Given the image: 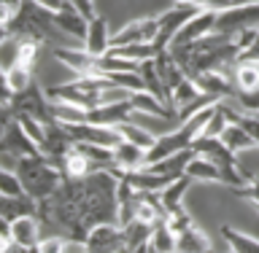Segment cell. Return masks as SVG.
<instances>
[{"label":"cell","instance_id":"6da1fadb","mask_svg":"<svg viewBox=\"0 0 259 253\" xmlns=\"http://www.w3.org/2000/svg\"><path fill=\"white\" fill-rule=\"evenodd\" d=\"M119 178L108 170L84 175V178H65L62 186L52 197L38 202V216L46 229L68 240L87 242L89 232L100 224H116L119 218Z\"/></svg>","mask_w":259,"mask_h":253},{"label":"cell","instance_id":"7a4b0ae2","mask_svg":"<svg viewBox=\"0 0 259 253\" xmlns=\"http://www.w3.org/2000/svg\"><path fill=\"white\" fill-rule=\"evenodd\" d=\"M170 52L186 76L197 78L202 73H227L230 65H238L243 48L235 40V35L213 32V35L192 40V43H176L170 46Z\"/></svg>","mask_w":259,"mask_h":253},{"label":"cell","instance_id":"3957f363","mask_svg":"<svg viewBox=\"0 0 259 253\" xmlns=\"http://www.w3.org/2000/svg\"><path fill=\"white\" fill-rule=\"evenodd\" d=\"M57 32L62 30L57 27L54 14L44 11L35 0H27V3H22V11L16 14V19L8 27H0V38H3V43H8V40L44 43V40H57Z\"/></svg>","mask_w":259,"mask_h":253},{"label":"cell","instance_id":"277c9868","mask_svg":"<svg viewBox=\"0 0 259 253\" xmlns=\"http://www.w3.org/2000/svg\"><path fill=\"white\" fill-rule=\"evenodd\" d=\"M16 175H19L24 191L38 202L52 197L65 181L62 170L46 157H22L16 162Z\"/></svg>","mask_w":259,"mask_h":253},{"label":"cell","instance_id":"5b68a950","mask_svg":"<svg viewBox=\"0 0 259 253\" xmlns=\"http://www.w3.org/2000/svg\"><path fill=\"white\" fill-rule=\"evenodd\" d=\"M62 127L76 143H92V145H103V148H116L124 140L119 129L97 127V124H89V121H62Z\"/></svg>","mask_w":259,"mask_h":253},{"label":"cell","instance_id":"8992f818","mask_svg":"<svg viewBox=\"0 0 259 253\" xmlns=\"http://www.w3.org/2000/svg\"><path fill=\"white\" fill-rule=\"evenodd\" d=\"M0 151H8L14 157H44L38 148V143L27 135V129L22 127V121L11 116L3 119V135H0Z\"/></svg>","mask_w":259,"mask_h":253},{"label":"cell","instance_id":"52a82bcc","mask_svg":"<svg viewBox=\"0 0 259 253\" xmlns=\"http://www.w3.org/2000/svg\"><path fill=\"white\" fill-rule=\"evenodd\" d=\"M200 14V8H194V6H173V8H167V11H162L157 14L159 16V35H157V48L162 52V48H170L173 46V40L176 35L184 30V24L192 19V16H197Z\"/></svg>","mask_w":259,"mask_h":253},{"label":"cell","instance_id":"ba28073f","mask_svg":"<svg viewBox=\"0 0 259 253\" xmlns=\"http://www.w3.org/2000/svg\"><path fill=\"white\" fill-rule=\"evenodd\" d=\"M157 35H159V16H143V19L127 22L119 32H113L111 35V48L130 46V43H154Z\"/></svg>","mask_w":259,"mask_h":253},{"label":"cell","instance_id":"9c48e42d","mask_svg":"<svg viewBox=\"0 0 259 253\" xmlns=\"http://www.w3.org/2000/svg\"><path fill=\"white\" fill-rule=\"evenodd\" d=\"M194 132L189 127H178L173 129V132H167V135H159L157 137V143L149 148V159H146V165H154V162H159V159H165V157H173V154L178 151H186V148H192L194 145Z\"/></svg>","mask_w":259,"mask_h":253},{"label":"cell","instance_id":"30bf717a","mask_svg":"<svg viewBox=\"0 0 259 253\" xmlns=\"http://www.w3.org/2000/svg\"><path fill=\"white\" fill-rule=\"evenodd\" d=\"M124 250V229L119 224H100L89 232L87 253H121Z\"/></svg>","mask_w":259,"mask_h":253},{"label":"cell","instance_id":"8fae6325","mask_svg":"<svg viewBox=\"0 0 259 253\" xmlns=\"http://www.w3.org/2000/svg\"><path fill=\"white\" fill-rule=\"evenodd\" d=\"M135 111L133 100H116V103H108V105H100V108H92L84 113V121L89 124H97V127H113L116 129L119 124H124L130 119V113Z\"/></svg>","mask_w":259,"mask_h":253},{"label":"cell","instance_id":"7c38bea8","mask_svg":"<svg viewBox=\"0 0 259 253\" xmlns=\"http://www.w3.org/2000/svg\"><path fill=\"white\" fill-rule=\"evenodd\" d=\"M54 57L62 65H68L70 70H76V76H103V73H100V57H92L87 48L57 46Z\"/></svg>","mask_w":259,"mask_h":253},{"label":"cell","instance_id":"4fadbf2b","mask_svg":"<svg viewBox=\"0 0 259 253\" xmlns=\"http://www.w3.org/2000/svg\"><path fill=\"white\" fill-rule=\"evenodd\" d=\"M197 157V148H186V151H178L173 154V157H165L159 162H154V165H146V170L149 173H157V175H165L170 178V181H176V178H184L186 170H189V162Z\"/></svg>","mask_w":259,"mask_h":253},{"label":"cell","instance_id":"5bb4252c","mask_svg":"<svg viewBox=\"0 0 259 253\" xmlns=\"http://www.w3.org/2000/svg\"><path fill=\"white\" fill-rule=\"evenodd\" d=\"M24 216H38V199H32L30 194H22V197L0 194V221L14 224Z\"/></svg>","mask_w":259,"mask_h":253},{"label":"cell","instance_id":"9a60e30c","mask_svg":"<svg viewBox=\"0 0 259 253\" xmlns=\"http://www.w3.org/2000/svg\"><path fill=\"white\" fill-rule=\"evenodd\" d=\"M216 16H219V11H200L197 16H192V19L184 24V30L176 35L173 46H176V43H192V40H197V38L213 35Z\"/></svg>","mask_w":259,"mask_h":253},{"label":"cell","instance_id":"2e32d148","mask_svg":"<svg viewBox=\"0 0 259 253\" xmlns=\"http://www.w3.org/2000/svg\"><path fill=\"white\" fill-rule=\"evenodd\" d=\"M54 22H57V27L62 30V35L76 38V40H81V43H84L87 35H89V19L73 3L65 8V11L54 14Z\"/></svg>","mask_w":259,"mask_h":253},{"label":"cell","instance_id":"e0dca14e","mask_svg":"<svg viewBox=\"0 0 259 253\" xmlns=\"http://www.w3.org/2000/svg\"><path fill=\"white\" fill-rule=\"evenodd\" d=\"M92 57H105L111 48V32H108V19L103 14H97L95 19H89V35L84 40V46Z\"/></svg>","mask_w":259,"mask_h":253},{"label":"cell","instance_id":"ac0fdd59","mask_svg":"<svg viewBox=\"0 0 259 253\" xmlns=\"http://www.w3.org/2000/svg\"><path fill=\"white\" fill-rule=\"evenodd\" d=\"M57 167L62 170V175H65V178H84V175L100 173V170L95 167V162L78 148V143H73V148L65 154L60 162H57Z\"/></svg>","mask_w":259,"mask_h":253},{"label":"cell","instance_id":"d6986e66","mask_svg":"<svg viewBox=\"0 0 259 253\" xmlns=\"http://www.w3.org/2000/svg\"><path fill=\"white\" fill-rule=\"evenodd\" d=\"M192 81L197 84L200 92L213 94L216 100H232V97H235V89H238L230 78H227V73H202V76L192 78Z\"/></svg>","mask_w":259,"mask_h":253},{"label":"cell","instance_id":"ffe728a7","mask_svg":"<svg viewBox=\"0 0 259 253\" xmlns=\"http://www.w3.org/2000/svg\"><path fill=\"white\" fill-rule=\"evenodd\" d=\"M146 159H149V151L141 148V145H135V143L121 140L116 148H113V165L121 167V170H127V173H133V170H143Z\"/></svg>","mask_w":259,"mask_h":253},{"label":"cell","instance_id":"44dd1931","mask_svg":"<svg viewBox=\"0 0 259 253\" xmlns=\"http://www.w3.org/2000/svg\"><path fill=\"white\" fill-rule=\"evenodd\" d=\"M130 100H133L135 111H141V113H149V116H157V119H178L170 105H165L159 97H154L151 92H146V89H141V92H130Z\"/></svg>","mask_w":259,"mask_h":253},{"label":"cell","instance_id":"7402d4cb","mask_svg":"<svg viewBox=\"0 0 259 253\" xmlns=\"http://www.w3.org/2000/svg\"><path fill=\"white\" fill-rule=\"evenodd\" d=\"M8 43H14V57H11V60H6L3 68H24V70L35 73L40 43H35V40H8Z\"/></svg>","mask_w":259,"mask_h":253},{"label":"cell","instance_id":"603a6c76","mask_svg":"<svg viewBox=\"0 0 259 253\" xmlns=\"http://www.w3.org/2000/svg\"><path fill=\"white\" fill-rule=\"evenodd\" d=\"M124 173V178L130 183H133V189L135 191H154V194H159L162 189H167L170 183V178H165V175H157V173H149V170H133V173H127V170H121Z\"/></svg>","mask_w":259,"mask_h":253},{"label":"cell","instance_id":"cb8c5ba5","mask_svg":"<svg viewBox=\"0 0 259 253\" xmlns=\"http://www.w3.org/2000/svg\"><path fill=\"white\" fill-rule=\"evenodd\" d=\"M186 175H189L192 181H208V183H224V186H227L224 170H222V167H216L210 159L200 157V154L189 162V170H186Z\"/></svg>","mask_w":259,"mask_h":253},{"label":"cell","instance_id":"d4e9b609","mask_svg":"<svg viewBox=\"0 0 259 253\" xmlns=\"http://www.w3.org/2000/svg\"><path fill=\"white\" fill-rule=\"evenodd\" d=\"M11 232H14L16 245H22V248H38L40 245V226H38L35 216H24L19 221H14Z\"/></svg>","mask_w":259,"mask_h":253},{"label":"cell","instance_id":"484cf974","mask_svg":"<svg viewBox=\"0 0 259 253\" xmlns=\"http://www.w3.org/2000/svg\"><path fill=\"white\" fill-rule=\"evenodd\" d=\"M194 181L189 175H184V178H176L173 183L167 186V189H162L159 191V199H162V208H165V213H176V210H181L184 205V194H186V189H189Z\"/></svg>","mask_w":259,"mask_h":253},{"label":"cell","instance_id":"4316f807","mask_svg":"<svg viewBox=\"0 0 259 253\" xmlns=\"http://www.w3.org/2000/svg\"><path fill=\"white\" fill-rule=\"evenodd\" d=\"M176 253H210V242L197 226H189L176 237Z\"/></svg>","mask_w":259,"mask_h":253},{"label":"cell","instance_id":"83f0119b","mask_svg":"<svg viewBox=\"0 0 259 253\" xmlns=\"http://www.w3.org/2000/svg\"><path fill=\"white\" fill-rule=\"evenodd\" d=\"M138 73H141V78H143L146 92H151L154 97H159V100L167 105V94H165V86H162V76L157 70V62H154V60L141 62V70H138Z\"/></svg>","mask_w":259,"mask_h":253},{"label":"cell","instance_id":"f1b7e54d","mask_svg":"<svg viewBox=\"0 0 259 253\" xmlns=\"http://www.w3.org/2000/svg\"><path fill=\"white\" fill-rule=\"evenodd\" d=\"M108 54L124 57V60H133V62H146V60H154L159 54V48H157V43H130V46L111 48Z\"/></svg>","mask_w":259,"mask_h":253},{"label":"cell","instance_id":"f546056e","mask_svg":"<svg viewBox=\"0 0 259 253\" xmlns=\"http://www.w3.org/2000/svg\"><path fill=\"white\" fill-rule=\"evenodd\" d=\"M222 234H224L227 245H230L235 253H259V240L256 237H248V234H243V232H235L232 226H222Z\"/></svg>","mask_w":259,"mask_h":253},{"label":"cell","instance_id":"4dcf8cb0","mask_svg":"<svg viewBox=\"0 0 259 253\" xmlns=\"http://www.w3.org/2000/svg\"><path fill=\"white\" fill-rule=\"evenodd\" d=\"M222 140H224L227 148H232L235 154H238V151H246V148H254V145H256L254 137H251L240 124H230V127H227L224 132H222Z\"/></svg>","mask_w":259,"mask_h":253},{"label":"cell","instance_id":"1f68e13d","mask_svg":"<svg viewBox=\"0 0 259 253\" xmlns=\"http://www.w3.org/2000/svg\"><path fill=\"white\" fill-rule=\"evenodd\" d=\"M32 81H35V73L24 70V68H3V86H8L14 94L24 92Z\"/></svg>","mask_w":259,"mask_h":253},{"label":"cell","instance_id":"d6a6232c","mask_svg":"<svg viewBox=\"0 0 259 253\" xmlns=\"http://www.w3.org/2000/svg\"><path fill=\"white\" fill-rule=\"evenodd\" d=\"M121 137H124L127 143H135V145H141V148L149 151L154 143H157V135H151L149 129H141V127H135V124H130V121H124V124H119L116 127Z\"/></svg>","mask_w":259,"mask_h":253},{"label":"cell","instance_id":"836d02e7","mask_svg":"<svg viewBox=\"0 0 259 253\" xmlns=\"http://www.w3.org/2000/svg\"><path fill=\"white\" fill-rule=\"evenodd\" d=\"M235 84H238V89H259V65L238 62V68H235Z\"/></svg>","mask_w":259,"mask_h":253},{"label":"cell","instance_id":"e575fe53","mask_svg":"<svg viewBox=\"0 0 259 253\" xmlns=\"http://www.w3.org/2000/svg\"><path fill=\"white\" fill-rule=\"evenodd\" d=\"M151 245L157 248L159 253H173L176 250V234L170 232V226L162 221V224H157L154 226V232H151Z\"/></svg>","mask_w":259,"mask_h":253},{"label":"cell","instance_id":"d590c367","mask_svg":"<svg viewBox=\"0 0 259 253\" xmlns=\"http://www.w3.org/2000/svg\"><path fill=\"white\" fill-rule=\"evenodd\" d=\"M232 105L243 113H259V89H235Z\"/></svg>","mask_w":259,"mask_h":253},{"label":"cell","instance_id":"8d00e7d4","mask_svg":"<svg viewBox=\"0 0 259 253\" xmlns=\"http://www.w3.org/2000/svg\"><path fill=\"white\" fill-rule=\"evenodd\" d=\"M227 127H230V116H227L224 103H219L213 116H210V121H208V127H205V132H202V137H222V132Z\"/></svg>","mask_w":259,"mask_h":253},{"label":"cell","instance_id":"74e56055","mask_svg":"<svg viewBox=\"0 0 259 253\" xmlns=\"http://www.w3.org/2000/svg\"><path fill=\"white\" fill-rule=\"evenodd\" d=\"M0 194H8V197H22V194H27L22 181H19V175H16L14 170H3V173H0Z\"/></svg>","mask_w":259,"mask_h":253},{"label":"cell","instance_id":"f35d334b","mask_svg":"<svg viewBox=\"0 0 259 253\" xmlns=\"http://www.w3.org/2000/svg\"><path fill=\"white\" fill-rule=\"evenodd\" d=\"M22 11V0H0V27H8Z\"/></svg>","mask_w":259,"mask_h":253},{"label":"cell","instance_id":"ab89813d","mask_svg":"<svg viewBox=\"0 0 259 253\" xmlns=\"http://www.w3.org/2000/svg\"><path fill=\"white\" fill-rule=\"evenodd\" d=\"M65 242H68V237H60V234L46 237V240H40L38 253H65Z\"/></svg>","mask_w":259,"mask_h":253},{"label":"cell","instance_id":"60d3db41","mask_svg":"<svg viewBox=\"0 0 259 253\" xmlns=\"http://www.w3.org/2000/svg\"><path fill=\"white\" fill-rule=\"evenodd\" d=\"M238 62H256V65H259V30H256V38L240 52Z\"/></svg>","mask_w":259,"mask_h":253},{"label":"cell","instance_id":"b9f144b4","mask_svg":"<svg viewBox=\"0 0 259 253\" xmlns=\"http://www.w3.org/2000/svg\"><path fill=\"white\" fill-rule=\"evenodd\" d=\"M235 194H238V197H246V199H251V202H254V205L259 208V178H251L248 186H243V189H238Z\"/></svg>","mask_w":259,"mask_h":253},{"label":"cell","instance_id":"7bdbcfd3","mask_svg":"<svg viewBox=\"0 0 259 253\" xmlns=\"http://www.w3.org/2000/svg\"><path fill=\"white\" fill-rule=\"evenodd\" d=\"M35 3L44 8V11H49V14H60V11H65V8L70 6V0H35Z\"/></svg>","mask_w":259,"mask_h":253},{"label":"cell","instance_id":"ee69618b","mask_svg":"<svg viewBox=\"0 0 259 253\" xmlns=\"http://www.w3.org/2000/svg\"><path fill=\"white\" fill-rule=\"evenodd\" d=\"M22 3H27V0H22Z\"/></svg>","mask_w":259,"mask_h":253},{"label":"cell","instance_id":"f6af8a7d","mask_svg":"<svg viewBox=\"0 0 259 253\" xmlns=\"http://www.w3.org/2000/svg\"><path fill=\"white\" fill-rule=\"evenodd\" d=\"M232 253H235V250H232Z\"/></svg>","mask_w":259,"mask_h":253}]
</instances>
